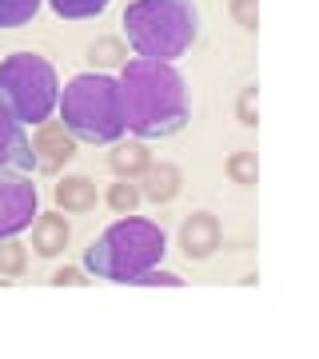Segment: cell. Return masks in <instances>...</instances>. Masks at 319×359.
Here are the masks:
<instances>
[{
  "mask_svg": "<svg viewBox=\"0 0 319 359\" xmlns=\"http://www.w3.org/2000/svg\"><path fill=\"white\" fill-rule=\"evenodd\" d=\"M136 287H184V280L172 276V271H164V268H148L140 280H136Z\"/></svg>",
  "mask_w": 319,
  "mask_h": 359,
  "instance_id": "obj_19",
  "label": "cell"
},
{
  "mask_svg": "<svg viewBox=\"0 0 319 359\" xmlns=\"http://www.w3.org/2000/svg\"><path fill=\"white\" fill-rule=\"evenodd\" d=\"M179 244L188 252V259H208L219 248V224L212 212H196V216L184 219L179 228Z\"/></svg>",
  "mask_w": 319,
  "mask_h": 359,
  "instance_id": "obj_9",
  "label": "cell"
},
{
  "mask_svg": "<svg viewBox=\"0 0 319 359\" xmlns=\"http://www.w3.org/2000/svg\"><path fill=\"white\" fill-rule=\"evenodd\" d=\"M48 8L60 20H92L108 8V0H48Z\"/></svg>",
  "mask_w": 319,
  "mask_h": 359,
  "instance_id": "obj_14",
  "label": "cell"
},
{
  "mask_svg": "<svg viewBox=\"0 0 319 359\" xmlns=\"http://www.w3.org/2000/svg\"><path fill=\"white\" fill-rule=\"evenodd\" d=\"M60 124L76 144H116L124 136L120 84L108 72H80L60 88Z\"/></svg>",
  "mask_w": 319,
  "mask_h": 359,
  "instance_id": "obj_4",
  "label": "cell"
},
{
  "mask_svg": "<svg viewBox=\"0 0 319 359\" xmlns=\"http://www.w3.org/2000/svg\"><path fill=\"white\" fill-rule=\"evenodd\" d=\"M68 219L60 216V212H44L40 216L36 212V219H32V248H36L40 256H60L64 248H68Z\"/></svg>",
  "mask_w": 319,
  "mask_h": 359,
  "instance_id": "obj_10",
  "label": "cell"
},
{
  "mask_svg": "<svg viewBox=\"0 0 319 359\" xmlns=\"http://www.w3.org/2000/svg\"><path fill=\"white\" fill-rule=\"evenodd\" d=\"M96 184L88 176H64L56 184V208L60 212H92L96 208Z\"/></svg>",
  "mask_w": 319,
  "mask_h": 359,
  "instance_id": "obj_11",
  "label": "cell"
},
{
  "mask_svg": "<svg viewBox=\"0 0 319 359\" xmlns=\"http://www.w3.org/2000/svg\"><path fill=\"white\" fill-rule=\"evenodd\" d=\"M136 204H140V188H136L132 180H120V184L108 188V208H112V212L128 216V212H136Z\"/></svg>",
  "mask_w": 319,
  "mask_h": 359,
  "instance_id": "obj_17",
  "label": "cell"
},
{
  "mask_svg": "<svg viewBox=\"0 0 319 359\" xmlns=\"http://www.w3.org/2000/svg\"><path fill=\"white\" fill-rule=\"evenodd\" d=\"M120 108H124V132L136 140H168L191 120V96L188 80L179 68L164 60H132L120 68Z\"/></svg>",
  "mask_w": 319,
  "mask_h": 359,
  "instance_id": "obj_1",
  "label": "cell"
},
{
  "mask_svg": "<svg viewBox=\"0 0 319 359\" xmlns=\"http://www.w3.org/2000/svg\"><path fill=\"white\" fill-rule=\"evenodd\" d=\"M92 65H124V44L120 40H104L100 48H92Z\"/></svg>",
  "mask_w": 319,
  "mask_h": 359,
  "instance_id": "obj_20",
  "label": "cell"
},
{
  "mask_svg": "<svg viewBox=\"0 0 319 359\" xmlns=\"http://www.w3.org/2000/svg\"><path fill=\"white\" fill-rule=\"evenodd\" d=\"M168 256V231L148 216L128 212L104 228L100 240L84 248V271L104 283H128L136 287L148 268H160Z\"/></svg>",
  "mask_w": 319,
  "mask_h": 359,
  "instance_id": "obj_2",
  "label": "cell"
},
{
  "mask_svg": "<svg viewBox=\"0 0 319 359\" xmlns=\"http://www.w3.org/2000/svg\"><path fill=\"white\" fill-rule=\"evenodd\" d=\"M0 168H13V172H25V176L36 172L32 136H28L25 124H20L4 104H0Z\"/></svg>",
  "mask_w": 319,
  "mask_h": 359,
  "instance_id": "obj_7",
  "label": "cell"
},
{
  "mask_svg": "<svg viewBox=\"0 0 319 359\" xmlns=\"http://www.w3.org/2000/svg\"><path fill=\"white\" fill-rule=\"evenodd\" d=\"M32 152H36V172H44V176H56L72 156H76V140L68 136V128L64 124H52V120H44V124H36V136H32Z\"/></svg>",
  "mask_w": 319,
  "mask_h": 359,
  "instance_id": "obj_8",
  "label": "cell"
},
{
  "mask_svg": "<svg viewBox=\"0 0 319 359\" xmlns=\"http://www.w3.org/2000/svg\"><path fill=\"white\" fill-rule=\"evenodd\" d=\"M124 40L140 60H179L200 40L196 0H128Z\"/></svg>",
  "mask_w": 319,
  "mask_h": 359,
  "instance_id": "obj_3",
  "label": "cell"
},
{
  "mask_svg": "<svg viewBox=\"0 0 319 359\" xmlns=\"http://www.w3.org/2000/svg\"><path fill=\"white\" fill-rule=\"evenodd\" d=\"M36 212H40V192L32 184V176L0 168V240L28 231Z\"/></svg>",
  "mask_w": 319,
  "mask_h": 359,
  "instance_id": "obj_6",
  "label": "cell"
},
{
  "mask_svg": "<svg viewBox=\"0 0 319 359\" xmlns=\"http://www.w3.org/2000/svg\"><path fill=\"white\" fill-rule=\"evenodd\" d=\"M108 164H112V172L120 180H132V176H144L148 172V164H152V156H148V148L144 144H112V156H108Z\"/></svg>",
  "mask_w": 319,
  "mask_h": 359,
  "instance_id": "obj_12",
  "label": "cell"
},
{
  "mask_svg": "<svg viewBox=\"0 0 319 359\" xmlns=\"http://www.w3.org/2000/svg\"><path fill=\"white\" fill-rule=\"evenodd\" d=\"M176 192H179V172L176 168L172 164H160V168L148 164V172H144V196H148L152 204H168Z\"/></svg>",
  "mask_w": 319,
  "mask_h": 359,
  "instance_id": "obj_13",
  "label": "cell"
},
{
  "mask_svg": "<svg viewBox=\"0 0 319 359\" xmlns=\"http://www.w3.org/2000/svg\"><path fill=\"white\" fill-rule=\"evenodd\" d=\"M231 16H236L243 28H252V32H255V20H259V4H255V0H231Z\"/></svg>",
  "mask_w": 319,
  "mask_h": 359,
  "instance_id": "obj_21",
  "label": "cell"
},
{
  "mask_svg": "<svg viewBox=\"0 0 319 359\" xmlns=\"http://www.w3.org/2000/svg\"><path fill=\"white\" fill-rule=\"evenodd\" d=\"M44 0H0V28H25L40 13Z\"/></svg>",
  "mask_w": 319,
  "mask_h": 359,
  "instance_id": "obj_15",
  "label": "cell"
},
{
  "mask_svg": "<svg viewBox=\"0 0 319 359\" xmlns=\"http://www.w3.org/2000/svg\"><path fill=\"white\" fill-rule=\"evenodd\" d=\"M240 120L243 124H255V88H247L240 96Z\"/></svg>",
  "mask_w": 319,
  "mask_h": 359,
  "instance_id": "obj_22",
  "label": "cell"
},
{
  "mask_svg": "<svg viewBox=\"0 0 319 359\" xmlns=\"http://www.w3.org/2000/svg\"><path fill=\"white\" fill-rule=\"evenodd\" d=\"M60 80L40 52H8L0 60V104L20 124H44L56 112Z\"/></svg>",
  "mask_w": 319,
  "mask_h": 359,
  "instance_id": "obj_5",
  "label": "cell"
},
{
  "mask_svg": "<svg viewBox=\"0 0 319 359\" xmlns=\"http://www.w3.org/2000/svg\"><path fill=\"white\" fill-rule=\"evenodd\" d=\"M52 283H56V287H64V283H72V287H76V283H84V276H80V271H72V268H64V271H56V276H52Z\"/></svg>",
  "mask_w": 319,
  "mask_h": 359,
  "instance_id": "obj_23",
  "label": "cell"
},
{
  "mask_svg": "<svg viewBox=\"0 0 319 359\" xmlns=\"http://www.w3.org/2000/svg\"><path fill=\"white\" fill-rule=\"evenodd\" d=\"M228 176L236 180V184H255V176H259L255 156H252V152H236V156L228 160Z\"/></svg>",
  "mask_w": 319,
  "mask_h": 359,
  "instance_id": "obj_18",
  "label": "cell"
},
{
  "mask_svg": "<svg viewBox=\"0 0 319 359\" xmlns=\"http://www.w3.org/2000/svg\"><path fill=\"white\" fill-rule=\"evenodd\" d=\"M28 268V248L8 236V240H0V276H20Z\"/></svg>",
  "mask_w": 319,
  "mask_h": 359,
  "instance_id": "obj_16",
  "label": "cell"
}]
</instances>
